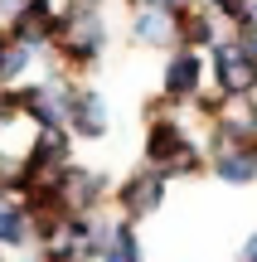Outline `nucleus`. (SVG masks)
<instances>
[{
	"label": "nucleus",
	"mask_w": 257,
	"mask_h": 262,
	"mask_svg": "<svg viewBox=\"0 0 257 262\" xmlns=\"http://www.w3.org/2000/svg\"><path fill=\"white\" fill-rule=\"evenodd\" d=\"M0 262H10V257H5V253H0Z\"/></svg>",
	"instance_id": "25"
},
{
	"label": "nucleus",
	"mask_w": 257,
	"mask_h": 262,
	"mask_svg": "<svg viewBox=\"0 0 257 262\" xmlns=\"http://www.w3.org/2000/svg\"><path fill=\"white\" fill-rule=\"evenodd\" d=\"M204 63H209V83H214V93L228 97V102H238V97L252 88V78H257V63L248 58V49H243L233 34L214 39V44L204 49Z\"/></svg>",
	"instance_id": "5"
},
{
	"label": "nucleus",
	"mask_w": 257,
	"mask_h": 262,
	"mask_svg": "<svg viewBox=\"0 0 257 262\" xmlns=\"http://www.w3.org/2000/svg\"><path fill=\"white\" fill-rule=\"evenodd\" d=\"M25 5H29V0H0V25H10V19H15Z\"/></svg>",
	"instance_id": "21"
},
{
	"label": "nucleus",
	"mask_w": 257,
	"mask_h": 262,
	"mask_svg": "<svg viewBox=\"0 0 257 262\" xmlns=\"http://www.w3.org/2000/svg\"><path fill=\"white\" fill-rule=\"evenodd\" d=\"M58 189H63L68 209H78V214H107V204H112V175L97 165H83V160H73L58 175Z\"/></svg>",
	"instance_id": "10"
},
{
	"label": "nucleus",
	"mask_w": 257,
	"mask_h": 262,
	"mask_svg": "<svg viewBox=\"0 0 257 262\" xmlns=\"http://www.w3.org/2000/svg\"><path fill=\"white\" fill-rule=\"evenodd\" d=\"M97 262H146V248H141V228L116 219L107 209V228H102V248H97Z\"/></svg>",
	"instance_id": "13"
},
{
	"label": "nucleus",
	"mask_w": 257,
	"mask_h": 262,
	"mask_svg": "<svg viewBox=\"0 0 257 262\" xmlns=\"http://www.w3.org/2000/svg\"><path fill=\"white\" fill-rule=\"evenodd\" d=\"M209 175L223 185H257V146H214Z\"/></svg>",
	"instance_id": "14"
},
{
	"label": "nucleus",
	"mask_w": 257,
	"mask_h": 262,
	"mask_svg": "<svg viewBox=\"0 0 257 262\" xmlns=\"http://www.w3.org/2000/svg\"><path fill=\"white\" fill-rule=\"evenodd\" d=\"M204 88H209V63H204V54L175 44L170 54H165V68H160V102L190 107Z\"/></svg>",
	"instance_id": "7"
},
{
	"label": "nucleus",
	"mask_w": 257,
	"mask_h": 262,
	"mask_svg": "<svg viewBox=\"0 0 257 262\" xmlns=\"http://www.w3.org/2000/svg\"><path fill=\"white\" fill-rule=\"evenodd\" d=\"M49 58V54H44ZM44 58L34 54V49H25L10 29H0V88H15V83H25L29 73H34Z\"/></svg>",
	"instance_id": "15"
},
{
	"label": "nucleus",
	"mask_w": 257,
	"mask_h": 262,
	"mask_svg": "<svg viewBox=\"0 0 257 262\" xmlns=\"http://www.w3.org/2000/svg\"><path fill=\"white\" fill-rule=\"evenodd\" d=\"M165 199H170V180H165L160 170H151V165H136V170H126L122 180H112V204L107 209H112L116 219L141 228L146 219H155L165 209Z\"/></svg>",
	"instance_id": "4"
},
{
	"label": "nucleus",
	"mask_w": 257,
	"mask_h": 262,
	"mask_svg": "<svg viewBox=\"0 0 257 262\" xmlns=\"http://www.w3.org/2000/svg\"><path fill=\"white\" fill-rule=\"evenodd\" d=\"M141 165L160 170L165 180H194L209 170V150L194 141V131L184 126V117L160 112L146 122V141H141Z\"/></svg>",
	"instance_id": "2"
},
{
	"label": "nucleus",
	"mask_w": 257,
	"mask_h": 262,
	"mask_svg": "<svg viewBox=\"0 0 257 262\" xmlns=\"http://www.w3.org/2000/svg\"><path fill=\"white\" fill-rule=\"evenodd\" d=\"M238 102H243V112H248V117H257V78H252V88L238 97Z\"/></svg>",
	"instance_id": "23"
},
{
	"label": "nucleus",
	"mask_w": 257,
	"mask_h": 262,
	"mask_svg": "<svg viewBox=\"0 0 257 262\" xmlns=\"http://www.w3.org/2000/svg\"><path fill=\"white\" fill-rule=\"evenodd\" d=\"M238 262H257V228L248 238H243V248H238Z\"/></svg>",
	"instance_id": "22"
},
{
	"label": "nucleus",
	"mask_w": 257,
	"mask_h": 262,
	"mask_svg": "<svg viewBox=\"0 0 257 262\" xmlns=\"http://www.w3.org/2000/svg\"><path fill=\"white\" fill-rule=\"evenodd\" d=\"M233 39H238V44H243V49H248V58H252V63H257V10H252V15H248V19H243V25H238V29H233Z\"/></svg>",
	"instance_id": "19"
},
{
	"label": "nucleus",
	"mask_w": 257,
	"mask_h": 262,
	"mask_svg": "<svg viewBox=\"0 0 257 262\" xmlns=\"http://www.w3.org/2000/svg\"><path fill=\"white\" fill-rule=\"evenodd\" d=\"M58 25H63V0H29V5L19 10L5 29H10L25 49H34V54L44 58L49 49H54V39H58Z\"/></svg>",
	"instance_id": "11"
},
{
	"label": "nucleus",
	"mask_w": 257,
	"mask_h": 262,
	"mask_svg": "<svg viewBox=\"0 0 257 262\" xmlns=\"http://www.w3.org/2000/svg\"><path fill=\"white\" fill-rule=\"evenodd\" d=\"M0 253H5V257L34 253V224H29L19 194H15V189H5V185H0Z\"/></svg>",
	"instance_id": "12"
},
{
	"label": "nucleus",
	"mask_w": 257,
	"mask_h": 262,
	"mask_svg": "<svg viewBox=\"0 0 257 262\" xmlns=\"http://www.w3.org/2000/svg\"><path fill=\"white\" fill-rule=\"evenodd\" d=\"M199 5L209 10V15L219 19V25H233V29H238L243 19H248L252 10H257V0H199Z\"/></svg>",
	"instance_id": "17"
},
{
	"label": "nucleus",
	"mask_w": 257,
	"mask_h": 262,
	"mask_svg": "<svg viewBox=\"0 0 257 262\" xmlns=\"http://www.w3.org/2000/svg\"><path fill=\"white\" fill-rule=\"evenodd\" d=\"M19 156H25V175H19L15 194L29 185V180H54V175H63V170L78 160V141L68 136L63 126H44V131L29 136V146L19 150Z\"/></svg>",
	"instance_id": "6"
},
{
	"label": "nucleus",
	"mask_w": 257,
	"mask_h": 262,
	"mask_svg": "<svg viewBox=\"0 0 257 262\" xmlns=\"http://www.w3.org/2000/svg\"><path fill=\"white\" fill-rule=\"evenodd\" d=\"M131 44L175 49L180 44V5H170V0H136L131 5Z\"/></svg>",
	"instance_id": "9"
},
{
	"label": "nucleus",
	"mask_w": 257,
	"mask_h": 262,
	"mask_svg": "<svg viewBox=\"0 0 257 262\" xmlns=\"http://www.w3.org/2000/svg\"><path fill=\"white\" fill-rule=\"evenodd\" d=\"M214 39H223V34H219V19H214L209 10L199 5V0L180 5V44H184V49H199V54H204Z\"/></svg>",
	"instance_id": "16"
},
{
	"label": "nucleus",
	"mask_w": 257,
	"mask_h": 262,
	"mask_svg": "<svg viewBox=\"0 0 257 262\" xmlns=\"http://www.w3.org/2000/svg\"><path fill=\"white\" fill-rule=\"evenodd\" d=\"M68 88H73V78H68L63 68L49 58V73L25 78V83H15V88H10L19 122H29L34 131H44V126H63V112H68Z\"/></svg>",
	"instance_id": "3"
},
{
	"label": "nucleus",
	"mask_w": 257,
	"mask_h": 262,
	"mask_svg": "<svg viewBox=\"0 0 257 262\" xmlns=\"http://www.w3.org/2000/svg\"><path fill=\"white\" fill-rule=\"evenodd\" d=\"M63 131L73 141H83V146H92V141H102L107 131H112V107H107V97L97 93L92 83H83V78H73V88H68Z\"/></svg>",
	"instance_id": "8"
},
{
	"label": "nucleus",
	"mask_w": 257,
	"mask_h": 262,
	"mask_svg": "<svg viewBox=\"0 0 257 262\" xmlns=\"http://www.w3.org/2000/svg\"><path fill=\"white\" fill-rule=\"evenodd\" d=\"M170 5H190V0H170Z\"/></svg>",
	"instance_id": "24"
},
{
	"label": "nucleus",
	"mask_w": 257,
	"mask_h": 262,
	"mask_svg": "<svg viewBox=\"0 0 257 262\" xmlns=\"http://www.w3.org/2000/svg\"><path fill=\"white\" fill-rule=\"evenodd\" d=\"M107 44H112L107 0H63V25H58V39L49 49V58L68 78H83V73H92L102 63Z\"/></svg>",
	"instance_id": "1"
},
{
	"label": "nucleus",
	"mask_w": 257,
	"mask_h": 262,
	"mask_svg": "<svg viewBox=\"0 0 257 262\" xmlns=\"http://www.w3.org/2000/svg\"><path fill=\"white\" fill-rule=\"evenodd\" d=\"M19 175H25V156H19V150H10V146H0V185L15 189Z\"/></svg>",
	"instance_id": "18"
},
{
	"label": "nucleus",
	"mask_w": 257,
	"mask_h": 262,
	"mask_svg": "<svg viewBox=\"0 0 257 262\" xmlns=\"http://www.w3.org/2000/svg\"><path fill=\"white\" fill-rule=\"evenodd\" d=\"M19 122V112H15V97H10V88H0V131H10Z\"/></svg>",
	"instance_id": "20"
}]
</instances>
